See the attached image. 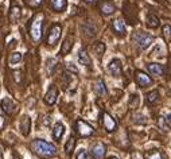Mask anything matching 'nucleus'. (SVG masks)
<instances>
[{
	"label": "nucleus",
	"instance_id": "nucleus-27",
	"mask_svg": "<svg viewBox=\"0 0 171 159\" xmlns=\"http://www.w3.org/2000/svg\"><path fill=\"white\" fill-rule=\"evenodd\" d=\"M147 159H163V155H162L158 150H154V151L147 154Z\"/></svg>",
	"mask_w": 171,
	"mask_h": 159
},
{
	"label": "nucleus",
	"instance_id": "nucleus-12",
	"mask_svg": "<svg viewBox=\"0 0 171 159\" xmlns=\"http://www.w3.org/2000/svg\"><path fill=\"white\" fill-rule=\"evenodd\" d=\"M57 97H58V90L55 86H51L49 89V92L46 93V96H44V103L49 104V105H53V104H55Z\"/></svg>",
	"mask_w": 171,
	"mask_h": 159
},
{
	"label": "nucleus",
	"instance_id": "nucleus-38",
	"mask_svg": "<svg viewBox=\"0 0 171 159\" xmlns=\"http://www.w3.org/2000/svg\"><path fill=\"white\" fill-rule=\"evenodd\" d=\"M166 120H167V123H171V113H168V115L166 116Z\"/></svg>",
	"mask_w": 171,
	"mask_h": 159
},
{
	"label": "nucleus",
	"instance_id": "nucleus-13",
	"mask_svg": "<svg viewBox=\"0 0 171 159\" xmlns=\"http://www.w3.org/2000/svg\"><path fill=\"white\" fill-rule=\"evenodd\" d=\"M100 11L104 15H112L116 11V7L112 2H101L100 3Z\"/></svg>",
	"mask_w": 171,
	"mask_h": 159
},
{
	"label": "nucleus",
	"instance_id": "nucleus-5",
	"mask_svg": "<svg viewBox=\"0 0 171 159\" xmlns=\"http://www.w3.org/2000/svg\"><path fill=\"white\" fill-rule=\"evenodd\" d=\"M135 80H136V84L140 86V88H147V86L152 85V78L150 76H147L144 72L137 70L135 73Z\"/></svg>",
	"mask_w": 171,
	"mask_h": 159
},
{
	"label": "nucleus",
	"instance_id": "nucleus-17",
	"mask_svg": "<svg viewBox=\"0 0 171 159\" xmlns=\"http://www.w3.org/2000/svg\"><path fill=\"white\" fill-rule=\"evenodd\" d=\"M50 4H51V8L54 11L62 12L66 8L67 2H66V0H50Z\"/></svg>",
	"mask_w": 171,
	"mask_h": 159
},
{
	"label": "nucleus",
	"instance_id": "nucleus-37",
	"mask_svg": "<svg viewBox=\"0 0 171 159\" xmlns=\"http://www.w3.org/2000/svg\"><path fill=\"white\" fill-rule=\"evenodd\" d=\"M66 67H67L69 70H73L74 73H77V72H78V70H77V67H74V66H73V63H67Z\"/></svg>",
	"mask_w": 171,
	"mask_h": 159
},
{
	"label": "nucleus",
	"instance_id": "nucleus-19",
	"mask_svg": "<svg viewBox=\"0 0 171 159\" xmlns=\"http://www.w3.org/2000/svg\"><path fill=\"white\" fill-rule=\"evenodd\" d=\"M112 27H113L115 33H117L119 35H123V34L125 33V24H124V22L121 20V19H116V20H113V23H112Z\"/></svg>",
	"mask_w": 171,
	"mask_h": 159
},
{
	"label": "nucleus",
	"instance_id": "nucleus-31",
	"mask_svg": "<svg viewBox=\"0 0 171 159\" xmlns=\"http://www.w3.org/2000/svg\"><path fill=\"white\" fill-rule=\"evenodd\" d=\"M133 123H136V124H144L146 123V117L143 115H135L133 116Z\"/></svg>",
	"mask_w": 171,
	"mask_h": 159
},
{
	"label": "nucleus",
	"instance_id": "nucleus-21",
	"mask_svg": "<svg viewBox=\"0 0 171 159\" xmlns=\"http://www.w3.org/2000/svg\"><path fill=\"white\" fill-rule=\"evenodd\" d=\"M146 100H147V103L148 104H156L160 100V94H159V92L158 90H152V92H150V93H147V97H146Z\"/></svg>",
	"mask_w": 171,
	"mask_h": 159
},
{
	"label": "nucleus",
	"instance_id": "nucleus-18",
	"mask_svg": "<svg viewBox=\"0 0 171 159\" xmlns=\"http://www.w3.org/2000/svg\"><path fill=\"white\" fill-rule=\"evenodd\" d=\"M65 132V125L62 123H57L53 128V138L55 140H60L62 138V135Z\"/></svg>",
	"mask_w": 171,
	"mask_h": 159
},
{
	"label": "nucleus",
	"instance_id": "nucleus-33",
	"mask_svg": "<svg viewBox=\"0 0 171 159\" xmlns=\"http://www.w3.org/2000/svg\"><path fill=\"white\" fill-rule=\"evenodd\" d=\"M22 73L20 72H13V78H15V82L18 84H22Z\"/></svg>",
	"mask_w": 171,
	"mask_h": 159
},
{
	"label": "nucleus",
	"instance_id": "nucleus-4",
	"mask_svg": "<svg viewBox=\"0 0 171 159\" xmlns=\"http://www.w3.org/2000/svg\"><path fill=\"white\" fill-rule=\"evenodd\" d=\"M75 131H77L78 135L82 136V138H88V136L93 135V132H94L93 127L84 120H77V123H75Z\"/></svg>",
	"mask_w": 171,
	"mask_h": 159
},
{
	"label": "nucleus",
	"instance_id": "nucleus-30",
	"mask_svg": "<svg viewBox=\"0 0 171 159\" xmlns=\"http://www.w3.org/2000/svg\"><path fill=\"white\" fill-rule=\"evenodd\" d=\"M158 124L162 130H168V125H167V120H166V117L163 116H160L159 117V120H158Z\"/></svg>",
	"mask_w": 171,
	"mask_h": 159
},
{
	"label": "nucleus",
	"instance_id": "nucleus-34",
	"mask_svg": "<svg viewBox=\"0 0 171 159\" xmlns=\"http://www.w3.org/2000/svg\"><path fill=\"white\" fill-rule=\"evenodd\" d=\"M77 159H88L86 151H85V150H80V152L77 154Z\"/></svg>",
	"mask_w": 171,
	"mask_h": 159
},
{
	"label": "nucleus",
	"instance_id": "nucleus-41",
	"mask_svg": "<svg viewBox=\"0 0 171 159\" xmlns=\"http://www.w3.org/2000/svg\"><path fill=\"white\" fill-rule=\"evenodd\" d=\"M109 159H119V158H116V156H112V158H109Z\"/></svg>",
	"mask_w": 171,
	"mask_h": 159
},
{
	"label": "nucleus",
	"instance_id": "nucleus-7",
	"mask_svg": "<svg viewBox=\"0 0 171 159\" xmlns=\"http://www.w3.org/2000/svg\"><path fill=\"white\" fill-rule=\"evenodd\" d=\"M102 124H104V128L108 131V132H113V131L116 130V127H117L115 119L106 112L102 113Z\"/></svg>",
	"mask_w": 171,
	"mask_h": 159
},
{
	"label": "nucleus",
	"instance_id": "nucleus-39",
	"mask_svg": "<svg viewBox=\"0 0 171 159\" xmlns=\"http://www.w3.org/2000/svg\"><path fill=\"white\" fill-rule=\"evenodd\" d=\"M0 159H3V150H2V147H0Z\"/></svg>",
	"mask_w": 171,
	"mask_h": 159
},
{
	"label": "nucleus",
	"instance_id": "nucleus-11",
	"mask_svg": "<svg viewBox=\"0 0 171 159\" xmlns=\"http://www.w3.org/2000/svg\"><path fill=\"white\" fill-rule=\"evenodd\" d=\"M105 151H106L105 144L104 143H97V144H94L93 148H92V155L96 159H102L105 156Z\"/></svg>",
	"mask_w": 171,
	"mask_h": 159
},
{
	"label": "nucleus",
	"instance_id": "nucleus-29",
	"mask_svg": "<svg viewBox=\"0 0 171 159\" xmlns=\"http://www.w3.org/2000/svg\"><path fill=\"white\" fill-rule=\"evenodd\" d=\"M137 105H139V96L137 94H133L131 100H129V108L135 109V108H137Z\"/></svg>",
	"mask_w": 171,
	"mask_h": 159
},
{
	"label": "nucleus",
	"instance_id": "nucleus-14",
	"mask_svg": "<svg viewBox=\"0 0 171 159\" xmlns=\"http://www.w3.org/2000/svg\"><path fill=\"white\" fill-rule=\"evenodd\" d=\"M148 72L152 74V76H162L164 73V69L160 63H156V62H152V63H148Z\"/></svg>",
	"mask_w": 171,
	"mask_h": 159
},
{
	"label": "nucleus",
	"instance_id": "nucleus-26",
	"mask_svg": "<svg viewBox=\"0 0 171 159\" xmlns=\"http://www.w3.org/2000/svg\"><path fill=\"white\" fill-rule=\"evenodd\" d=\"M22 61V54L20 53H12L11 56H10V60H8V62H10V65L13 66V65H16V63H19Z\"/></svg>",
	"mask_w": 171,
	"mask_h": 159
},
{
	"label": "nucleus",
	"instance_id": "nucleus-23",
	"mask_svg": "<svg viewBox=\"0 0 171 159\" xmlns=\"http://www.w3.org/2000/svg\"><path fill=\"white\" fill-rule=\"evenodd\" d=\"M20 18V8L19 7H12L10 11V20L11 23H16Z\"/></svg>",
	"mask_w": 171,
	"mask_h": 159
},
{
	"label": "nucleus",
	"instance_id": "nucleus-8",
	"mask_svg": "<svg viewBox=\"0 0 171 159\" xmlns=\"http://www.w3.org/2000/svg\"><path fill=\"white\" fill-rule=\"evenodd\" d=\"M108 70L113 77H120L123 73V66H121L120 60H112L108 65Z\"/></svg>",
	"mask_w": 171,
	"mask_h": 159
},
{
	"label": "nucleus",
	"instance_id": "nucleus-36",
	"mask_svg": "<svg viewBox=\"0 0 171 159\" xmlns=\"http://www.w3.org/2000/svg\"><path fill=\"white\" fill-rule=\"evenodd\" d=\"M40 3H42V0H28V4L31 7H37Z\"/></svg>",
	"mask_w": 171,
	"mask_h": 159
},
{
	"label": "nucleus",
	"instance_id": "nucleus-16",
	"mask_svg": "<svg viewBox=\"0 0 171 159\" xmlns=\"http://www.w3.org/2000/svg\"><path fill=\"white\" fill-rule=\"evenodd\" d=\"M78 62L81 63V65H84V66H91V57L88 56V53H86V50L85 49H81L80 50V53H78Z\"/></svg>",
	"mask_w": 171,
	"mask_h": 159
},
{
	"label": "nucleus",
	"instance_id": "nucleus-9",
	"mask_svg": "<svg viewBox=\"0 0 171 159\" xmlns=\"http://www.w3.org/2000/svg\"><path fill=\"white\" fill-rule=\"evenodd\" d=\"M0 105H2V109L7 113V115H13L16 111V104L12 101L10 97H6L2 100V103H0Z\"/></svg>",
	"mask_w": 171,
	"mask_h": 159
},
{
	"label": "nucleus",
	"instance_id": "nucleus-22",
	"mask_svg": "<svg viewBox=\"0 0 171 159\" xmlns=\"http://www.w3.org/2000/svg\"><path fill=\"white\" fill-rule=\"evenodd\" d=\"M74 147H75V138H74V136H70V138L66 140L65 152L67 154V155H70V154L74 151Z\"/></svg>",
	"mask_w": 171,
	"mask_h": 159
},
{
	"label": "nucleus",
	"instance_id": "nucleus-20",
	"mask_svg": "<svg viewBox=\"0 0 171 159\" xmlns=\"http://www.w3.org/2000/svg\"><path fill=\"white\" fill-rule=\"evenodd\" d=\"M71 47H73V39H71L70 37H67L64 40L62 46H61V54H62V56H66V54L71 50Z\"/></svg>",
	"mask_w": 171,
	"mask_h": 159
},
{
	"label": "nucleus",
	"instance_id": "nucleus-15",
	"mask_svg": "<svg viewBox=\"0 0 171 159\" xmlns=\"http://www.w3.org/2000/svg\"><path fill=\"white\" fill-rule=\"evenodd\" d=\"M94 92H96L98 96H105V94L108 93L106 86H105L104 81H102L101 78L96 80V82H94Z\"/></svg>",
	"mask_w": 171,
	"mask_h": 159
},
{
	"label": "nucleus",
	"instance_id": "nucleus-6",
	"mask_svg": "<svg viewBox=\"0 0 171 159\" xmlns=\"http://www.w3.org/2000/svg\"><path fill=\"white\" fill-rule=\"evenodd\" d=\"M61 26L60 24H53V27L50 29V31H49V37H47V43L49 45H51V46H54L57 42H58V39L61 38Z\"/></svg>",
	"mask_w": 171,
	"mask_h": 159
},
{
	"label": "nucleus",
	"instance_id": "nucleus-24",
	"mask_svg": "<svg viewBox=\"0 0 171 159\" xmlns=\"http://www.w3.org/2000/svg\"><path fill=\"white\" fill-rule=\"evenodd\" d=\"M147 24L152 27V29H156V27L159 26V19L156 18L154 13H148V16H147Z\"/></svg>",
	"mask_w": 171,
	"mask_h": 159
},
{
	"label": "nucleus",
	"instance_id": "nucleus-40",
	"mask_svg": "<svg viewBox=\"0 0 171 159\" xmlns=\"http://www.w3.org/2000/svg\"><path fill=\"white\" fill-rule=\"evenodd\" d=\"M84 2H86V3H93L94 0H84Z\"/></svg>",
	"mask_w": 171,
	"mask_h": 159
},
{
	"label": "nucleus",
	"instance_id": "nucleus-1",
	"mask_svg": "<svg viewBox=\"0 0 171 159\" xmlns=\"http://www.w3.org/2000/svg\"><path fill=\"white\" fill-rule=\"evenodd\" d=\"M31 151L42 158H53L57 154V148L54 144L46 142L43 139H35L30 143Z\"/></svg>",
	"mask_w": 171,
	"mask_h": 159
},
{
	"label": "nucleus",
	"instance_id": "nucleus-28",
	"mask_svg": "<svg viewBox=\"0 0 171 159\" xmlns=\"http://www.w3.org/2000/svg\"><path fill=\"white\" fill-rule=\"evenodd\" d=\"M55 67H57V61L55 60H49L47 61V73L49 74H53Z\"/></svg>",
	"mask_w": 171,
	"mask_h": 159
},
{
	"label": "nucleus",
	"instance_id": "nucleus-2",
	"mask_svg": "<svg viewBox=\"0 0 171 159\" xmlns=\"http://www.w3.org/2000/svg\"><path fill=\"white\" fill-rule=\"evenodd\" d=\"M43 16L42 15H37L31 22V27H30V35L33 38L34 42H39L42 38V23H43Z\"/></svg>",
	"mask_w": 171,
	"mask_h": 159
},
{
	"label": "nucleus",
	"instance_id": "nucleus-25",
	"mask_svg": "<svg viewBox=\"0 0 171 159\" xmlns=\"http://www.w3.org/2000/svg\"><path fill=\"white\" fill-rule=\"evenodd\" d=\"M93 50H94V53L97 54V57H98V58H101V57H102V54L105 53V45L102 43V42H97L96 45H94Z\"/></svg>",
	"mask_w": 171,
	"mask_h": 159
},
{
	"label": "nucleus",
	"instance_id": "nucleus-10",
	"mask_svg": "<svg viewBox=\"0 0 171 159\" xmlns=\"http://www.w3.org/2000/svg\"><path fill=\"white\" fill-rule=\"evenodd\" d=\"M19 128H20V132L24 136H28L30 131H31V119H30V116H27V115L22 116L20 123H19Z\"/></svg>",
	"mask_w": 171,
	"mask_h": 159
},
{
	"label": "nucleus",
	"instance_id": "nucleus-32",
	"mask_svg": "<svg viewBox=\"0 0 171 159\" xmlns=\"http://www.w3.org/2000/svg\"><path fill=\"white\" fill-rule=\"evenodd\" d=\"M163 34H164L166 39H170V37H171V27L170 26H164L163 27Z\"/></svg>",
	"mask_w": 171,
	"mask_h": 159
},
{
	"label": "nucleus",
	"instance_id": "nucleus-3",
	"mask_svg": "<svg viewBox=\"0 0 171 159\" xmlns=\"http://www.w3.org/2000/svg\"><path fill=\"white\" fill-rule=\"evenodd\" d=\"M133 42L137 45L139 49L144 50L154 42V37L150 34H147V33H137V34L133 35Z\"/></svg>",
	"mask_w": 171,
	"mask_h": 159
},
{
	"label": "nucleus",
	"instance_id": "nucleus-35",
	"mask_svg": "<svg viewBox=\"0 0 171 159\" xmlns=\"http://www.w3.org/2000/svg\"><path fill=\"white\" fill-rule=\"evenodd\" d=\"M7 121H6V117H4L3 115H0V131L4 130V127H6Z\"/></svg>",
	"mask_w": 171,
	"mask_h": 159
}]
</instances>
